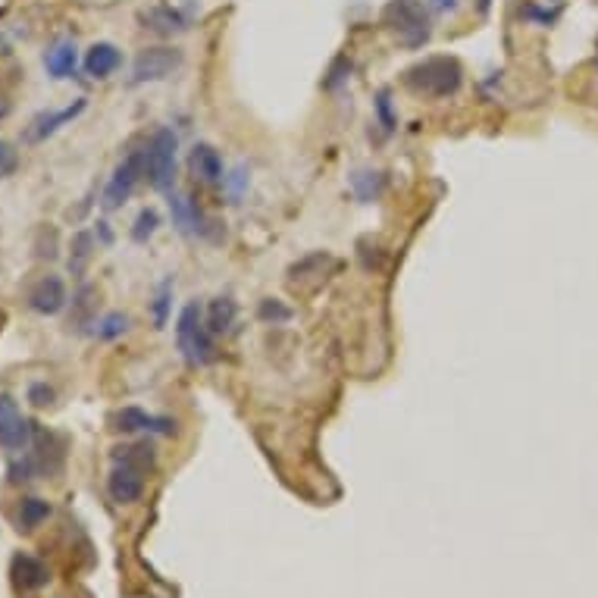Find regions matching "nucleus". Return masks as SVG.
<instances>
[{"mask_svg":"<svg viewBox=\"0 0 598 598\" xmlns=\"http://www.w3.org/2000/svg\"><path fill=\"white\" fill-rule=\"evenodd\" d=\"M401 82L408 91L423 94V98H451L464 82V69L454 57H426L411 69H404Z\"/></svg>","mask_w":598,"mask_h":598,"instance_id":"f257e3e1","label":"nucleus"},{"mask_svg":"<svg viewBox=\"0 0 598 598\" xmlns=\"http://www.w3.org/2000/svg\"><path fill=\"white\" fill-rule=\"evenodd\" d=\"M382 26L408 51H417L433 35V22H429V13L420 0H389L382 7Z\"/></svg>","mask_w":598,"mask_h":598,"instance_id":"f03ea898","label":"nucleus"},{"mask_svg":"<svg viewBox=\"0 0 598 598\" xmlns=\"http://www.w3.org/2000/svg\"><path fill=\"white\" fill-rule=\"evenodd\" d=\"M176 342L179 351L188 364L195 367H207L210 361H217V345H213V332L207 326V317L198 301H188L179 314L176 323Z\"/></svg>","mask_w":598,"mask_h":598,"instance_id":"7ed1b4c3","label":"nucleus"},{"mask_svg":"<svg viewBox=\"0 0 598 598\" xmlns=\"http://www.w3.org/2000/svg\"><path fill=\"white\" fill-rule=\"evenodd\" d=\"M176 151H179V138L173 135V129H157L148 138V145L141 148V157H145V179L154 191H173Z\"/></svg>","mask_w":598,"mask_h":598,"instance_id":"20e7f679","label":"nucleus"},{"mask_svg":"<svg viewBox=\"0 0 598 598\" xmlns=\"http://www.w3.org/2000/svg\"><path fill=\"white\" fill-rule=\"evenodd\" d=\"M141 179H145V157H141V151H132L123 163L116 166L107 188H104V198H101L104 210L123 207L132 198V191Z\"/></svg>","mask_w":598,"mask_h":598,"instance_id":"39448f33","label":"nucleus"},{"mask_svg":"<svg viewBox=\"0 0 598 598\" xmlns=\"http://www.w3.org/2000/svg\"><path fill=\"white\" fill-rule=\"evenodd\" d=\"M182 66V51L179 47H145L132 66V82H160L170 79L176 69Z\"/></svg>","mask_w":598,"mask_h":598,"instance_id":"423d86ee","label":"nucleus"},{"mask_svg":"<svg viewBox=\"0 0 598 598\" xmlns=\"http://www.w3.org/2000/svg\"><path fill=\"white\" fill-rule=\"evenodd\" d=\"M35 436V423L19 414L16 401L0 392V445L7 451H26Z\"/></svg>","mask_w":598,"mask_h":598,"instance_id":"0eeeda50","label":"nucleus"},{"mask_svg":"<svg viewBox=\"0 0 598 598\" xmlns=\"http://www.w3.org/2000/svg\"><path fill=\"white\" fill-rule=\"evenodd\" d=\"M170 217L182 235H210V220L204 217L198 201L191 195H173L170 191Z\"/></svg>","mask_w":598,"mask_h":598,"instance_id":"6e6552de","label":"nucleus"},{"mask_svg":"<svg viewBox=\"0 0 598 598\" xmlns=\"http://www.w3.org/2000/svg\"><path fill=\"white\" fill-rule=\"evenodd\" d=\"M188 170H191V176H195L201 185H217V182L226 179L223 157H220L217 148L207 145V141H201V145L191 148V154H188Z\"/></svg>","mask_w":598,"mask_h":598,"instance_id":"1a4fd4ad","label":"nucleus"},{"mask_svg":"<svg viewBox=\"0 0 598 598\" xmlns=\"http://www.w3.org/2000/svg\"><path fill=\"white\" fill-rule=\"evenodd\" d=\"M116 429H119V433H160V436H173L176 433V420L145 414L141 408H123V411L116 414Z\"/></svg>","mask_w":598,"mask_h":598,"instance_id":"9d476101","label":"nucleus"},{"mask_svg":"<svg viewBox=\"0 0 598 598\" xmlns=\"http://www.w3.org/2000/svg\"><path fill=\"white\" fill-rule=\"evenodd\" d=\"M29 307L41 317H54L66 307V285L60 276H44L38 279V285L29 292Z\"/></svg>","mask_w":598,"mask_h":598,"instance_id":"9b49d317","label":"nucleus"},{"mask_svg":"<svg viewBox=\"0 0 598 598\" xmlns=\"http://www.w3.org/2000/svg\"><path fill=\"white\" fill-rule=\"evenodd\" d=\"M107 489H110V498L119 501V505H135V501L145 495V480H141V470L129 464H116L110 470Z\"/></svg>","mask_w":598,"mask_h":598,"instance_id":"f8f14e48","label":"nucleus"},{"mask_svg":"<svg viewBox=\"0 0 598 598\" xmlns=\"http://www.w3.org/2000/svg\"><path fill=\"white\" fill-rule=\"evenodd\" d=\"M82 110H85V101H76V104H69V107H63V110H54V113H41V116L32 119V126H29L26 138L32 141V145H38V141L57 135L66 123H73V119H76Z\"/></svg>","mask_w":598,"mask_h":598,"instance_id":"ddd939ff","label":"nucleus"},{"mask_svg":"<svg viewBox=\"0 0 598 598\" xmlns=\"http://www.w3.org/2000/svg\"><path fill=\"white\" fill-rule=\"evenodd\" d=\"M119 63H123L119 47L110 44V41H98V44H91L88 54H85V73L91 79H110L119 69Z\"/></svg>","mask_w":598,"mask_h":598,"instance_id":"4468645a","label":"nucleus"},{"mask_svg":"<svg viewBox=\"0 0 598 598\" xmlns=\"http://www.w3.org/2000/svg\"><path fill=\"white\" fill-rule=\"evenodd\" d=\"M44 69L51 79H73L79 69V47L76 41H60L44 54Z\"/></svg>","mask_w":598,"mask_h":598,"instance_id":"2eb2a0df","label":"nucleus"},{"mask_svg":"<svg viewBox=\"0 0 598 598\" xmlns=\"http://www.w3.org/2000/svg\"><path fill=\"white\" fill-rule=\"evenodd\" d=\"M141 19H145V29H151L157 35H179L188 29V19L173 7H154L148 13H141Z\"/></svg>","mask_w":598,"mask_h":598,"instance_id":"dca6fc26","label":"nucleus"},{"mask_svg":"<svg viewBox=\"0 0 598 598\" xmlns=\"http://www.w3.org/2000/svg\"><path fill=\"white\" fill-rule=\"evenodd\" d=\"M116 464H129L135 470H151L157 464V451L151 442H135V445H119L113 451Z\"/></svg>","mask_w":598,"mask_h":598,"instance_id":"f3484780","label":"nucleus"},{"mask_svg":"<svg viewBox=\"0 0 598 598\" xmlns=\"http://www.w3.org/2000/svg\"><path fill=\"white\" fill-rule=\"evenodd\" d=\"M235 314H238V307H235L232 298H213L210 307H207V326H210L213 336L229 332L232 323H235Z\"/></svg>","mask_w":598,"mask_h":598,"instance_id":"a211bd4d","label":"nucleus"},{"mask_svg":"<svg viewBox=\"0 0 598 598\" xmlns=\"http://www.w3.org/2000/svg\"><path fill=\"white\" fill-rule=\"evenodd\" d=\"M351 185H354V195L361 201H376L382 195V188H386V176L382 173H354Z\"/></svg>","mask_w":598,"mask_h":598,"instance_id":"6ab92c4d","label":"nucleus"},{"mask_svg":"<svg viewBox=\"0 0 598 598\" xmlns=\"http://www.w3.org/2000/svg\"><path fill=\"white\" fill-rule=\"evenodd\" d=\"M91 251H94L91 232H76V238H73V254H69V270H73V276H82V273H85L88 260H91Z\"/></svg>","mask_w":598,"mask_h":598,"instance_id":"aec40b11","label":"nucleus"},{"mask_svg":"<svg viewBox=\"0 0 598 598\" xmlns=\"http://www.w3.org/2000/svg\"><path fill=\"white\" fill-rule=\"evenodd\" d=\"M332 263V257L329 254H323V251H317V254H307V257H301L295 267L289 270V276H292V282H298V279H310V276H323V267H329Z\"/></svg>","mask_w":598,"mask_h":598,"instance_id":"412c9836","label":"nucleus"},{"mask_svg":"<svg viewBox=\"0 0 598 598\" xmlns=\"http://www.w3.org/2000/svg\"><path fill=\"white\" fill-rule=\"evenodd\" d=\"M16 573H19V583L26 589H38L47 583V567L35 558H16Z\"/></svg>","mask_w":598,"mask_h":598,"instance_id":"4be33fe9","label":"nucleus"},{"mask_svg":"<svg viewBox=\"0 0 598 598\" xmlns=\"http://www.w3.org/2000/svg\"><path fill=\"white\" fill-rule=\"evenodd\" d=\"M47 517H51V505H47V501H41V498H26V501H22V508H19V526H22V530H35V526L41 520H47Z\"/></svg>","mask_w":598,"mask_h":598,"instance_id":"5701e85b","label":"nucleus"},{"mask_svg":"<svg viewBox=\"0 0 598 598\" xmlns=\"http://www.w3.org/2000/svg\"><path fill=\"white\" fill-rule=\"evenodd\" d=\"M132 326V320L126 317V314H107L101 323H98V329H94V336L98 339H104V342H113V339H119L123 332Z\"/></svg>","mask_w":598,"mask_h":598,"instance_id":"b1692460","label":"nucleus"},{"mask_svg":"<svg viewBox=\"0 0 598 598\" xmlns=\"http://www.w3.org/2000/svg\"><path fill=\"white\" fill-rule=\"evenodd\" d=\"M157 226H160V217H157V210H141L138 213V220H135V226H132V242H138V245H145L148 238L157 232Z\"/></svg>","mask_w":598,"mask_h":598,"instance_id":"393cba45","label":"nucleus"},{"mask_svg":"<svg viewBox=\"0 0 598 598\" xmlns=\"http://www.w3.org/2000/svg\"><path fill=\"white\" fill-rule=\"evenodd\" d=\"M170 298H173V282L166 279V282L160 285V292H157L154 304H151V314H154V326H157V329H163V326H166V317H170Z\"/></svg>","mask_w":598,"mask_h":598,"instance_id":"a878e982","label":"nucleus"},{"mask_svg":"<svg viewBox=\"0 0 598 598\" xmlns=\"http://www.w3.org/2000/svg\"><path fill=\"white\" fill-rule=\"evenodd\" d=\"M257 317L263 320V323H285V320H289L292 317V310L289 307H285L282 301H276V298H263L260 301V307H257Z\"/></svg>","mask_w":598,"mask_h":598,"instance_id":"bb28decb","label":"nucleus"},{"mask_svg":"<svg viewBox=\"0 0 598 598\" xmlns=\"http://www.w3.org/2000/svg\"><path fill=\"white\" fill-rule=\"evenodd\" d=\"M19 170V154L10 141L0 138V179H10Z\"/></svg>","mask_w":598,"mask_h":598,"instance_id":"cd10ccee","label":"nucleus"},{"mask_svg":"<svg viewBox=\"0 0 598 598\" xmlns=\"http://www.w3.org/2000/svg\"><path fill=\"white\" fill-rule=\"evenodd\" d=\"M376 116H379V126H382V129H386V132H395L398 119H395V113H392L389 91H379V98H376Z\"/></svg>","mask_w":598,"mask_h":598,"instance_id":"c85d7f7f","label":"nucleus"},{"mask_svg":"<svg viewBox=\"0 0 598 598\" xmlns=\"http://www.w3.org/2000/svg\"><path fill=\"white\" fill-rule=\"evenodd\" d=\"M29 401L35 408H47V404H54V389L47 386V382H32L29 386Z\"/></svg>","mask_w":598,"mask_h":598,"instance_id":"c756f323","label":"nucleus"},{"mask_svg":"<svg viewBox=\"0 0 598 598\" xmlns=\"http://www.w3.org/2000/svg\"><path fill=\"white\" fill-rule=\"evenodd\" d=\"M223 182H226V191H229V198H232V201H238V198H242L245 185H248V173L242 170V166H238V170H235L232 176H226Z\"/></svg>","mask_w":598,"mask_h":598,"instance_id":"7c9ffc66","label":"nucleus"},{"mask_svg":"<svg viewBox=\"0 0 598 598\" xmlns=\"http://www.w3.org/2000/svg\"><path fill=\"white\" fill-rule=\"evenodd\" d=\"M523 16L542 22V26H552V22L558 19V10H539L536 4H526V7H523Z\"/></svg>","mask_w":598,"mask_h":598,"instance_id":"2f4dec72","label":"nucleus"},{"mask_svg":"<svg viewBox=\"0 0 598 598\" xmlns=\"http://www.w3.org/2000/svg\"><path fill=\"white\" fill-rule=\"evenodd\" d=\"M461 0H429V7L439 10V13H451V10H458Z\"/></svg>","mask_w":598,"mask_h":598,"instance_id":"473e14b6","label":"nucleus"}]
</instances>
